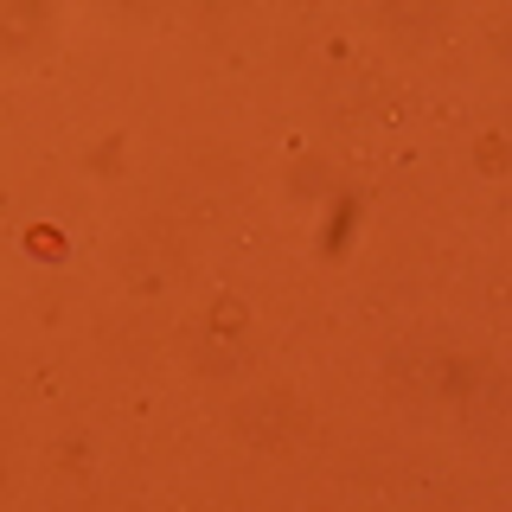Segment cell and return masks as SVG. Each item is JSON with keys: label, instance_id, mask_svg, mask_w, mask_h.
I'll list each match as a JSON object with an SVG mask.
<instances>
[{"label": "cell", "instance_id": "6da1fadb", "mask_svg": "<svg viewBox=\"0 0 512 512\" xmlns=\"http://www.w3.org/2000/svg\"><path fill=\"white\" fill-rule=\"evenodd\" d=\"M52 26H58L52 0H0V58L7 64L32 58L45 39H52Z\"/></svg>", "mask_w": 512, "mask_h": 512}, {"label": "cell", "instance_id": "7a4b0ae2", "mask_svg": "<svg viewBox=\"0 0 512 512\" xmlns=\"http://www.w3.org/2000/svg\"><path fill=\"white\" fill-rule=\"evenodd\" d=\"M384 20H391V32H410V39H423V32L442 20V0H391V7H384Z\"/></svg>", "mask_w": 512, "mask_h": 512}]
</instances>
